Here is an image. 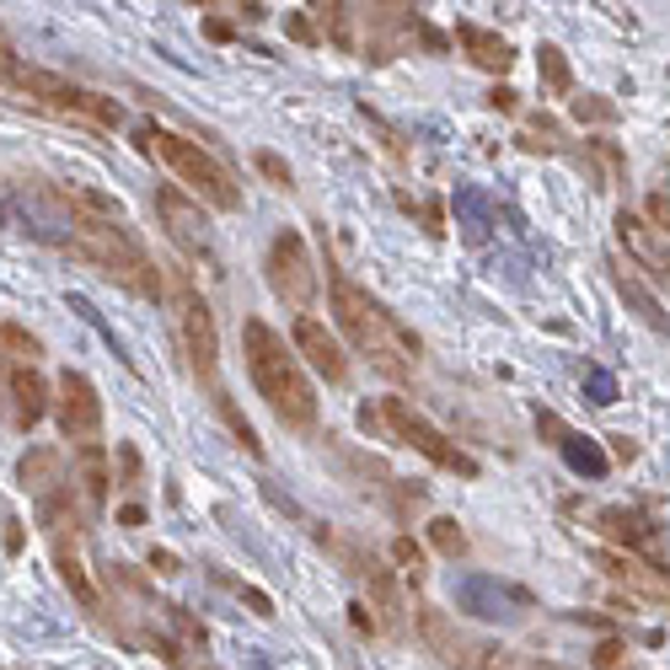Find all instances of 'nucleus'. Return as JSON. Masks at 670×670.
<instances>
[{
	"instance_id": "16",
	"label": "nucleus",
	"mask_w": 670,
	"mask_h": 670,
	"mask_svg": "<svg viewBox=\"0 0 670 670\" xmlns=\"http://www.w3.org/2000/svg\"><path fill=\"white\" fill-rule=\"evenodd\" d=\"M6 386H11V403H17V424L33 429V424L48 414V386H43V376L33 365H17V371L6 376Z\"/></svg>"
},
{
	"instance_id": "32",
	"label": "nucleus",
	"mask_w": 670,
	"mask_h": 670,
	"mask_svg": "<svg viewBox=\"0 0 670 670\" xmlns=\"http://www.w3.org/2000/svg\"><path fill=\"white\" fill-rule=\"evenodd\" d=\"M574 119H580V124H612V119H617V108H612V102H601V97H574Z\"/></svg>"
},
{
	"instance_id": "23",
	"label": "nucleus",
	"mask_w": 670,
	"mask_h": 670,
	"mask_svg": "<svg viewBox=\"0 0 670 670\" xmlns=\"http://www.w3.org/2000/svg\"><path fill=\"white\" fill-rule=\"evenodd\" d=\"M54 569H59V580L70 585V595L81 601L86 612H97L102 606V595H97V585H91V574H86V563L70 552V547H54Z\"/></svg>"
},
{
	"instance_id": "25",
	"label": "nucleus",
	"mask_w": 670,
	"mask_h": 670,
	"mask_svg": "<svg viewBox=\"0 0 670 670\" xmlns=\"http://www.w3.org/2000/svg\"><path fill=\"white\" fill-rule=\"evenodd\" d=\"M76 461H81V483H86V499L91 504H108V451L97 446V440H86L81 451H76Z\"/></svg>"
},
{
	"instance_id": "17",
	"label": "nucleus",
	"mask_w": 670,
	"mask_h": 670,
	"mask_svg": "<svg viewBox=\"0 0 670 670\" xmlns=\"http://www.w3.org/2000/svg\"><path fill=\"white\" fill-rule=\"evenodd\" d=\"M457 43L466 48V59L472 65H483V70H509L515 65V54H509V43L499 39V33H488V28H457Z\"/></svg>"
},
{
	"instance_id": "10",
	"label": "nucleus",
	"mask_w": 670,
	"mask_h": 670,
	"mask_svg": "<svg viewBox=\"0 0 670 670\" xmlns=\"http://www.w3.org/2000/svg\"><path fill=\"white\" fill-rule=\"evenodd\" d=\"M54 419H59V435H65V440H81V446L97 440V429H102V397H97L91 376H81V371H65V376H59Z\"/></svg>"
},
{
	"instance_id": "8",
	"label": "nucleus",
	"mask_w": 670,
	"mask_h": 670,
	"mask_svg": "<svg viewBox=\"0 0 670 670\" xmlns=\"http://www.w3.org/2000/svg\"><path fill=\"white\" fill-rule=\"evenodd\" d=\"M11 220L28 231V237H39L48 248L59 252H76V231H81V215L70 210L65 199H54V194H17L11 199Z\"/></svg>"
},
{
	"instance_id": "28",
	"label": "nucleus",
	"mask_w": 670,
	"mask_h": 670,
	"mask_svg": "<svg viewBox=\"0 0 670 670\" xmlns=\"http://www.w3.org/2000/svg\"><path fill=\"white\" fill-rule=\"evenodd\" d=\"M0 354H17V360H39V338L28 333V328H17V322H0Z\"/></svg>"
},
{
	"instance_id": "30",
	"label": "nucleus",
	"mask_w": 670,
	"mask_h": 670,
	"mask_svg": "<svg viewBox=\"0 0 670 670\" xmlns=\"http://www.w3.org/2000/svg\"><path fill=\"white\" fill-rule=\"evenodd\" d=\"M54 466H59V457H54V451H28V457H22V483L48 488V483H54Z\"/></svg>"
},
{
	"instance_id": "18",
	"label": "nucleus",
	"mask_w": 670,
	"mask_h": 670,
	"mask_svg": "<svg viewBox=\"0 0 670 670\" xmlns=\"http://www.w3.org/2000/svg\"><path fill=\"white\" fill-rule=\"evenodd\" d=\"M595 526H601L606 537H617L623 547H649V542H655V526H649L644 515L623 509V504H606V509L595 515Z\"/></svg>"
},
{
	"instance_id": "5",
	"label": "nucleus",
	"mask_w": 670,
	"mask_h": 670,
	"mask_svg": "<svg viewBox=\"0 0 670 670\" xmlns=\"http://www.w3.org/2000/svg\"><path fill=\"white\" fill-rule=\"evenodd\" d=\"M76 257L81 263H97L108 279H119L129 285L134 295H162V274H156V263L145 257V248L129 237L124 226H113V220H81V231H76Z\"/></svg>"
},
{
	"instance_id": "42",
	"label": "nucleus",
	"mask_w": 670,
	"mask_h": 670,
	"mask_svg": "<svg viewBox=\"0 0 670 670\" xmlns=\"http://www.w3.org/2000/svg\"><path fill=\"white\" fill-rule=\"evenodd\" d=\"M205 28H210V39H215V43H226V39H231V22H220V17H210Z\"/></svg>"
},
{
	"instance_id": "20",
	"label": "nucleus",
	"mask_w": 670,
	"mask_h": 670,
	"mask_svg": "<svg viewBox=\"0 0 670 670\" xmlns=\"http://www.w3.org/2000/svg\"><path fill=\"white\" fill-rule=\"evenodd\" d=\"M617 290H623V300H628L633 311H638V322H644V328H655L660 338H670V317H666V306H660L655 295L644 290V279H633L628 268H617Z\"/></svg>"
},
{
	"instance_id": "38",
	"label": "nucleus",
	"mask_w": 670,
	"mask_h": 670,
	"mask_svg": "<svg viewBox=\"0 0 670 670\" xmlns=\"http://www.w3.org/2000/svg\"><path fill=\"white\" fill-rule=\"evenodd\" d=\"M488 102H494L499 113H509V108H515V91H509V86H494V91H488Z\"/></svg>"
},
{
	"instance_id": "1",
	"label": "nucleus",
	"mask_w": 670,
	"mask_h": 670,
	"mask_svg": "<svg viewBox=\"0 0 670 670\" xmlns=\"http://www.w3.org/2000/svg\"><path fill=\"white\" fill-rule=\"evenodd\" d=\"M328 295H333V317H338V328H343V338H349L376 371L403 376V371L419 365V354H424L419 333L403 328V322H397L381 300H371L349 274H338L333 257H328Z\"/></svg>"
},
{
	"instance_id": "24",
	"label": "nucleus",
	"mask_w": 670,
	"mask_h": 670,
	"mask_svg": "<svg viewBox=\"0 0 670 670\" xmlns=\"http://www.w3.org/2000/svg\"><path fill=\"white\" fill-rule=\"evenodd\" d=\"M601 569L612 574V580H623V585H638V590H655V595H670V585L666 580H655L633 552H601Z\"/></svg>"
},
{
	"instance_id": "12",
	"label": "nucleus",
	"mask_w": 670,
	"mask_h": 670,
	"mask_svg": "<svg viewBox=\"0 0 670 670\" xmlns=\"http://www.w3.org/2000/svg\"><path fill=\"white\" fill-rule=\"evenodd\" d=\"M617 242L628 248V257L638 268H649L655 279H670V237L660 226H649L644 215H617Z\"/></svg>"
},
{
	"instance_id": "15",
	"label": "nucleus",
	"mask_w": 670,
	"mask_h": 670,
	"mask_svg": "<svg viewBox=\"0 0 670 670\" xmlns=\"http://www.w3.org/2000/svg\"><path fill=\"white\" fill-rule=\"evenodd\" d=\"M520 601H526V595L499 585L494 574H461L457 580V606L466 612V617H483V623L509 617V606H520Z\"/></svg>"
},
{
	"instance_id": "40",
	"label": "nucleus",
	"mask_w": 670,
	"mask_h": 670,
	"mask_svg": "<svg viewBox=\"0 0 670 670\" xmlns=\"http://www.w3.org/2000/svg\"><path fill=\"white\" fill-rule=\"evenodd\" d=\"M617 660H623V649H617V644H606V649L595 655V666H601V670H612V666H617Z\"/></svg>"
},
{
	"instance_id": "13",
	"label": "nucleus",
	"mask_w": 670,
	"mask_h": 670,
	"mask_svg": "<svg viewBox=\"0 0 670 670\" xmlns=\"http://www.w3.org/2000/svg\"><path fill=\"white\" fill-rule=\"evenodd\" d=\"M290 343H295V354H300V360H306L317 376H328V381H343V376H349V360H343L338 338L328 333L317 317H295Z\"/></svg>"
},
{
	"instance_id": "19",
	"label": "nucleus",
	"mask_w": 670,
	"mask_h": 670,
	"mask_svg": "<svg viewBox=\"0 0 670 670\" xmlns=\"http://www.w3.org/2000/svg\"><path fill=\"white\" fill-rule=\"evenodd\" d=\"M70 210L81 215V220H113V226H124V205L113 199V194H102V188H86V183H70L65 194H59Z\"/></svg>"
},
{
	"instance_id": "33",
	"label": "nucleus",
	"mask_w": 670,
	"mask_h": 670,
	"mask_svg": "<svg viewBox=\"0 0 670 670\" xmlns=\"http://www.w3.org/2000/svg\"><path fill=\"white\" fill-rule=\"evenodd\" d=\"M252 167L263 172L274 188H295V183H290V167H285V156H274V151H257V156H252Z\"/></svg>"
},
{
	"instance_id": "39",
	"label": "nucleus",
	"mask_w": 670,
	"mask_h": 670,
	"mask_svg": "<svg viewBox=\"0 0 670 670\" xmlns=\"http://www.w3.org/2000/svg\"><path fill=\"white\" fill-rule=\"evenodd\" d=\"M119 461H124V477L134 483V477H140V457H134V446H124V451H119Z\"/></svg>"
},
{
	"instance_id": "2",
	"label": "nucleus",
	"mask_w": 670,
	"mask_h": 670,
	"mask_svg": "<svg viewBox=\"0 0 670 670\" xmlns=\"http://www.w3.org/2000/svg\"><path fill=\"white\" fill-rule=\"evenodd\" d=\"M242 354H248V376L257 386V397L290 424V429H317V392L306 381V365L295 354V343L274 333L263 317H248L242 322Z\"/></svg>"
},
{
	"instance_id": "7",
	"label": "nucleus",
	"mask_w": 670,
	"mask_h": 670,
	"mask_svg": "<svg viewBox=\"0 0 670 670\" xmlns=\"http://www.w3.org/2000/svg\"><path fill=\"white\" fill-rule=\"evenodd\" d=\"M177 328H183V349H188L194 376H205V381H210V392L220 397L226 386L215 381V371H220V338H215V317H210V306H205V295L194 290L188 279H177Z\"/></svg>"
},
{
	"instance_id": "21",
	"label": "nucleus",
	"mask_w": 670,
	"mask_h": 670,
	"mask_svg": "<svg viewBox=\"0 0 670 670\" xmlns=\"http://www.w3.org/2000/svg\"><path fill=\"white\" fill-rule=\"evenodd\" d=\"M457 226L466 231V242H488L494 205L483 199V188H457Z\"/></svg>"
},
{
	"instance_id": "35",
	"label": "nucleus",
	"mask_w": 670,
	"mask_h": 670,
	"mask_svg": "<svg viewBox=\"0 0 670 670\" xmlns=\"http://www.w3.org/2000/svg\"><path fill=\"white\" fill-rule=\"evenodd\" d=\"M285 33H290L295 43H317V28H311L306 17H290V22H285Z\"/></svg>"
},
{
	"instance_id": "27",
	"label": "nucleus",
	"mask_w": 670,
	"mask_h": 670,
	"mask_svg": "<svg viewBox=\"0 0 670 670\" xmlns=\"http://www.w3.org/2000/svg\"><path fill=\"white\" fill-rule=\"evenodd\" d=\"M429 542L440 547L446 558H461V552H466V537H461V526L451 515H435V520H429Z\"/></svg>"
},
{
	"instance_id": "34",
	"label": "nucleus",
	"mask_w": 670,
	"mask_h": 670,
	"mask_svg": "<svg viewBox=\"0 0 670 670\" xmlns=\"http://www.w3.org/2000/svg\"><path fill=\"white\" fill-rule=\"evenodd\" d=\"M392 558H397V563H403V569H408L414 580L424 574V569H419V547H414V537H397V542H392Z\"/></svg>"
},
{
	"instance_id": "9",
	"label": "nucleus",
	"mask_w": 670,
	"mask_h": 670,
	"mask_svg": "<svg viewBox=\"0 0 670 670\" xmlns=\"http://www.w3.org/2000/svg\"><path fill=\"white\" fill-rule=\"evenodd\" d=\"M268 285L290 300L295 311H306L317 300V268H311V252L300 242V231H279L274 248H268Z\"/></svg>"
},
{
	"instance_id": "29",
	"label": "nucleus",
	"mask_w": 670,
	"mask_h": 670,
	"mask_svg": "<svg viewBox=\"0 0 670 670\" xmlns=\"http://www.w3.org/2000/svg\"><path fill=\"white\" fill-rule=\"evenodd\" d=\"M585 397L595 408H612V403H617V376L601 371V365H585Z\"/></svg>"
},
{
	"instance_id": "22",
	"label": "nucleus",
	"mask_w": 670,
	"mask_h": 670,
	"mask_svg": "<svg viewBox=\"0 0 670 670\" xmlns=\"http://www.w3.org/2000/svg\"><path fill=\"white\" fill-rule=\"evenodd\" d=\"M558 451L569 461V472H580V477H606V451H601V440H590V435H563L558 440Z\"/></svg>"
},
{
	"instance_id": "36",
	"label": "nucleus",
	"mask_w": 670,
	"mask_h": 670,
	"mask_svg": "<svg viewBox=\"0 0 670 670\" xmlns=\"http://www.w3.org/2000/svg\"><path fill=\"white\" fill-rule=\"evenodd\" d=\"M242 595H248V606L257 612V617H274V601L263 595V590H252V585H242Z\"/></svg>"
},
{
	"instance_id": "6",
	"label": "nucleus",
	"mask_w": 670,
	"mask_h": 670,
	"mask_svg": "<svg viewBox=\"0 0 670 670\" xmlns=\"http://www.w3.org/2000/svg\"><path fill=\"white\" fill-rule=\"evenodd\" d=\"M381 424L392 429V440H397V446L419 451L424 461H435V466H446V472H457V477H477V472H483V466L466 457L451 435H440V429L424 419V414H414L403 397H386V403H381Z\"/></svg>"
},
{
	"instance_id": "14",
	"label": "nucleus",
	"mask_w": 670,
	"mask_h": 670,
	"mask_svg": "<svg viewBox=\"0 0 670 670\" xmlns=\"http://www.w3.org/2000/svg\"><path fill=\"white\" fill-rule=\"evenodd\" d=\"M338 552H343V563L365 580V590L376 595V612H381V623L386 628H397L403 623V595H397V580H392V569L381 563L376 552H360V547H343L338 542Z\"/></svg>"
},
{
	"instance_id": "37",
	"label": "nucleus",
	"mask_w": 670,
	"mask_h": 670,
	"mask_svg": "<svg viewBox=\"0 0 670 670\" xmlns=\"http://www.w3.org/2000/svg\"><path fill=\"white\" fill-rule=\"evenodd\" d=\"M649 215L660 220V231L670 237V194H655V199H649Z\"/></svg>"
},
{
	"instance_id": "3",
	"label": "nucleus",
	"mask_w": 670,
	"mask_h": 670,
	"mask_svg": "<svg viewBox=\"0 0 670 670\" xmlns=\"http://www.w3.org/2000/svg\"><path fill=\"white\" fill-rule=\"evenodd\" d=\"M0 86H11V91H22V97H33L43 108H59V113H81L91 124L102 129H119L124 124V108L113 102V97H102V91H86V86L65 81V76H54V70H43V65H28V59H17L6 43H0Z\"/></svg>"
},
{
	"instance_id": "31",
	"label": "nucleus",
	"mask_w": 670,
	"mask_h": 670,
	"mask_svg": "<svg viewBox=\"0 0 670 670\" xmlns=\"http://www.w3.org/2000/svg\"><path fill=\"white\" fill-rule=\"evenodd\" d=\"M317 17H322V28L333 33L338 48H354V39H349V6H317Z\"/></svg>"
},
{
	"instance_id": "11",
	"label": "nucleus",
	"mask_w": 670,
	"mask_h": 670,
	"mask_svg": "<svg viewBox=\"0 0 670 670\" xmlns=\"http://www.w3.org/2000/svg\"><path fill=\"white\" fill-rule=\"evenodd\" d=\"M156 215L167 220V237L188 257H210L215 252V231L205 220V210H199V199H183L177 188H156Z\"/></svg>"
},
{
	"instance_id": "4",
	"label": "nucleus",
	"mask_w": 670,
	"mask_h": 670,
	"mask_svg": "<svg viewBox=\"0 0 670 670\" xmlns=\"http://www.w3.org/2000/svg\"><path fill=\"white\" fill-rule=\"evenodd\" d=\"M134 140H140V151H156V156L172 167V177H177V183H188V194H194V199H205L210 210H237V205H242V194H237L231 172L220 167L199 140H183V134L156 129V124H140Z\"/></svg>"
},
{
	"instance_id": "26",
	"label": "nucleus",
	"mask_w": 670,
	"mask_h": 670,
	"mask_svg": "<svg viewBox=\"0 0 670 670\" xmlns=\"http://www.w3.org/2000/svg\"><path fill=\"white\" fill-rule=\"evenodd\" d=\"M537 70H542L547 91H558V97H569V91H574V70H569L563 48H552V43H542V48H537Z\"/></svg>"
},
{
	"instance_id": "41",
	"label": "nucleus",
	"mask_w": 670,
	"mask_h": 670,
	"mask_svg": "<svg viewBox=\"0 0 670 670\" xmlns=\"http://www.w3.org/2000/svg\"><path fill=\"white\" fill-rule=\"evenodd\" d=\"M119 520H124V526H145V509H140V504H124Z\"/></svg>"
}]
</instances>
